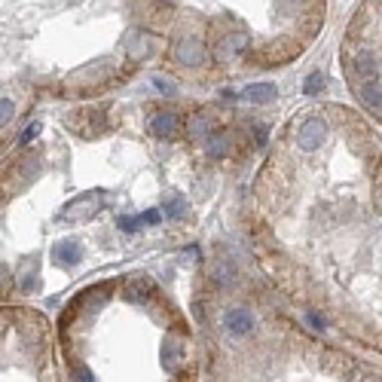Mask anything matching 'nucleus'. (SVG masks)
<instances>
[{
    "instance_id": "nucleus-1",
    "label": "nucleus",
    "mask_w": 382,
    "mask_h": 382,
    "mask_svg": "<svg viewBox=\"0 0 382 382\" xmlns=\"http://www.w3.org/2000/svg\"><path fill=\"white\" fill-rule=\"evenodd\" d=\"M327 138V123L318 120V116H312V120H306L300 125V132H296V144H300V150H318L321 144Z\"/></svg>"
},
{
    "instance_id": "nucleus-2",
    "label": "nucleus",
    "mask_w": 382,
    "mask_h": 382,
    "mask_svg": "<svg viewBox=\"0 0 382 382\" xmlns=\"http://www.w3.org/2000/svg\"><path fill=\"white\" fill-rule=\"evenodd\" d=\"M224 327L229 336H251L254 334V315L248 309H229L224 315Z\"/></svg>"
},
{
    "instance_id": "nucleus-3",
    "label": "nucleus",
    "mask_w": 382,
    "mask_h": 382,
    "mask_svg": "<svg viewBox=\"0 0 382 382\" xmlns=\"http://www.w3.org/2000/svg\"><path fill=\"white\" fill-rule=\"evenodd\" d=\"M177 62L186 67H199L205 62V46H202L196 37H184L181 43H177Z\"/></svg>"
},
{
    "instance_id": "nucleus-4",
    "label": "nucleus",
    "mask_w": 382,
    "mask_h": 382,
    "mask_svg": "<svg viewBox=\"0 0 382 382\" xmlns=\"http://www.w3.org/2000/svg\"><path fill=\"white\" fill-rule=\"evenodd\" d=\"M53 260L58 263V266L71 269V266H76V263L83 260V248H80V245H76L74 239H67V242H58L55 248H53Z\"/></svg>"
},
{
    "instance_id": "nucleus-5",
    "label": "nucleus",
    "mask_w": 382,
    "mask_h": 382,
    "mask_svg": "<svg viewBox=\"0 0 382 382\" xmlns=\"http://www.w3.org/2000/svg\"><path fill=\"white\" fill-rule=\"evenodd\" d=\"M275 95H278V92H275L273 83H254V86H245L239 92V98L248 101V104H269Z\"/></svg>"
},
{
    "instance_id": "nucleus-6",
    "label": "nucleus",
    "mask_w": 382,
    "mask_h": 382,
    "mask_svg": "<svg viewBox=\"0 0 382 382\" xmlns=\"http://www.w3.org/2000/svg\"><path fill=\"white\" fill-rule=\"evenodd\" d=\"M147 129L156 135V138H168V135H175V129H177V116L172 114V110H159V114L150 116Z\"/></svg>"
},
{
    "instance_id": "nucleus-7",
    "label": "nucleus",
    "mask_w": 382,
    "mask_h": 382,
    "mask_svg": "<svg viewBox=\"0 0 382 382\" xmlns=\"http://www.w3.org/2000/svg\"><path fill=\"white\" fill-rule=\"evenodd\" d=\"M358 92H361V101H364V104H367L370 110H382V86H379L376 80H367Z\"/></svg>"
},
{
    "instance_id": "nucleus-8",
    "label": "nucleus",
    "mask_w": 382,
    "mask_h": 382,
    "mask_svg": "<svg viewBox=\"0 0 382 382\" xmlns=\"http://www.w3.org/2000/svg\"><path fill=\"white\" fill-rule=\"evenodd\" d=\"M355 71H358L364 80H376V58L370 53H358L355 55Z\"/></svg>"
},
{
    "instance_id": "nucleus-9",
    "label": "nucleus",
    "mask_w": 382,
    "mask_h": 382,
    "mask_svg": "<svg viewBox=\"0 0 382 382\" xmlns=\"http://www.w3.org/2000/svg\"><path fill=\"white\" fill-rule=\"evenodd\" d=\"M325 86H327V83H325V74H309V76H306V83H303V92H306V95H321V92H325Z\"/></svg>"
},
{
    "instance_id": "nucleus-10",
    "label": "nucleus",
    "mask_w": 382,
    "mask_h": 382,
    "mask_svg": "<svg viewBox=\"0 0 382 382\" xmlns=\"http://www.w3.org/2000/svg\"><path fill=\"white\" fill-rule=\"evenodd\" d=\"M226 150H229L226 135H211V138H208V153H211V156H224Z\"/></svg>"
},
{
    "instance_id": "nucleus-11",
    "label": "nucleus",
    "mask_w": 382,
    "mask_h": 382,
    "mask_svg": "<svg viewBox=\"0 0 382 382\" xmlns=\"http://www.w3.org/2000/svg\"><path fill=\"white\" fill-rule=\"evenodd\" d=\"M13 114H15V104L10 98H0V129H4L6 123L13 120Z\"/></svg>"
},
{
    "instance_id": "nucleus-12",
    "label": "nucleus",
    "mask_w": 382,
    "mask_h": 382,
    "mask_svg": "<svg viewBox=\"0 0 382 382\" xmlns=\"http://www.w3.org/2000/svg\"><path fill=\"white\" fill-rule=\"evenodd\" d=\"M165 214L168 217H181L184 214V202H181V196H172L165 202Z\"/></svg>"
},
{
    "instance_id": "nucleus-13",
    "label": "nucleus",
    "mask_w": 382,
    "mask_h": 382,
    "mask_svg": "<svg viewBox=\"0 0 382 382\" xmlns=\"http://www.w3.org/2000/svg\"><path fill=\"white\" fill-rule=\"evenodd\" d=\"M214 278H217L220 285H233V266H229V263L217 266V269H214Z\"/></svg>"
},
{
    "instance_id": "nucleus-14",
    "label": "nucleus",
    "mask_w": 382,
    "mask_h": 382,
    "mask_svg": "<svg viewBox=\"0 0 382 382\" xmlns=\"http://www.w3.org/2000/svg\"><path fill=\"white\" fill-rule=\"evenodd\" d=\"M40 132H43V125H40V123H31V125H28V129H25V132H22V138H19V141H22V144H31V141H34V138H37V135H40Z\"/></svg>"
},
{
    "instance_id": "nucleus-15",
    "label": "nucleus",
    "mask_w": 382,
    "mask_h": 382,
    "mask_svg": "<svg viewBox=\"0 0 382 382\" xmlns=\"http://www.w3.org/2000/svg\"><path fill=\"white\" fill-rule=\"evenodd\" d=\"M138 224H141V217H120V220H116V226H120L123 233H135Z\"/></svg>"
},
{
    "instance_id": "nucleus-16",
    "label": "nucleus",
    "mask_w": 382,
    "mask_h": 382,
    "mask_svg": "<svg viewBox=\"0 0 382 382\" xmlns=\"http://www.w3.org/2000/svg\"><path fill=\"white\" fill-rule=\"evenodd\" d=\"M141 217V224H150V226H156L159 220H163V214H159L156 208H150V211H144V214H138Z\"/></svg>"
},
{
    "instance_id": "nucleus-17",
    "label": "nucleus",
    "mask_w": 382,
    "mask_h": 382,
    "mask_svg": "<svg viewBox=\"0 0 382 382\" xmlns=\"http://www.w3.org/2000/svg\"><path fill=\"white\" fill-rule=\"evenodd\" d=\"M306 318H309V325L315 327V330H325V327H327V325H325V318L315 315V312H309V315H306Z\"/></svg>"
},
{
    "instance_id": "nucleus-18",
    "label": "nucleus",
    "mask_w": 382,
    "mask_h": 382,
    "mask_svg": "<svg viewBox=\"0 0 382 382\" xmlns=\"http://www.w3.org/2000/svg\"><path fill=\"white\" fill-rule=\"evenodd\" d=\"M6 291H10V278H6V273L0 269V296H6Z\"/></svg>"
},
{
    "instance_id": "nucleus-19",
    "label": "nucleus",
    "mask_w": 382,
    "mask_h": 382,
    "mask_svg": "<svg viewBox=\"0 0 382 382\" xmlns=\"http://www.w3.org/2000/svg\"><path fill=\"white\" fill-rule=\"evenodd\" d=\"M76 382H95V379H92V373L83 367V370H76Z\"/></svg>"
},
{
    "instance_id": "nucleus-20",
    "label": "nucleus",
    "mask_w": 382,
    "mask_h": 382,
    "mask_svg": "<svg viewBox=\"0 0 382 382\" xmlns=\"http://www.w3.org/2000/svg\"><path fill=\"white\" fill-rule=\"evenodd\" d=\"M257 144H266V125H257Z\"/></svg>"
}]
</instances>
